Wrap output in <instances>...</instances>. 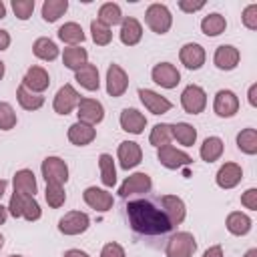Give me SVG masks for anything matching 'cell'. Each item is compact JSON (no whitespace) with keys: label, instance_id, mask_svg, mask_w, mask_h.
<instances>
[{"label":"cell","instance_id":"12","mask_svg":"<svg viewBox=\"0 0 257 257\" xmlns=\"http://www.w3.org/2000/svg\"><path fill=\"white\" fill-rule=\"evenodd\" d=\"M179 60H181V64H183L185 68H189V70H199V68L205 64V60H207V52H205V48H203L201 44H197V42H187V44H183L181 50H179Z\"/></svg>","mask_w":257,"mask_h":257},{"label":"cell","instance_id":"11","mask_svg":"<svg viewBox=\"0 0 257 257\" xmlns=\"http://www.w3.org/2000/svg\"><path fill=\"white\" fill-rule=\"evenodd\" d=\"M76 114H78L80 122H86V124L94 126L104 118V106L96 98H80L78 106H76Z\"/></svg>","mask_w":257,"mask_h":257},{"label":"cell","instance_id":"17","mask_svg":"<svg viewBox=\"0 0 257 257\" xmlns=\"http://www.w3.org/2000/svg\"><path fill=\"white\" fill-rule=\"evenodd\" d=\"M116 157H118V165L128 171V169H135L141 161H143V149L139 143L135 141H122L118 145V151H116Z\"/></svg>","mask_w":257,"mask_h":257},{"label":"cell","instance_id":"3","mask_svg":"<svg viewBox=\"0 0 257 257\" xmlns=\"http://www.w3.org/2000/svg\"><path fill=\"white\" fill-rule=\"evenodd\" d=\"M195 251H197V239L189 231L175 233L169 239L167 247H165V255L167 257H193Z\"/></svg>","mask_w":257,"mask_h":257},{"label":"cell","instance_id":"40","mask_svg":"<svg viewBox=\"0 0 257 257\" xmlns=\"http://www.w3.org/2000/svg\"><path fill=\"white\" fill-rule=\"evenodd\" d=\"M90 36H92V42H94L96 46H106V44H110V40H112V30H110L108 26H104L102 22L92 20V22H90Z\"/></svg>","mask_w":257,"mask_h":257},{"label":"cell","instance_id":"36","mask_svg":"<svg viewBox=\"0 0 257 257\" xmlns=\"http://www.w3.org/2000/svg\"><path fill=\"white\" fill-rule=\"evenodd\" d=\"M171 139H173V126L169 122H159L151 128V135H149V143L157 149L165 147V145H171Z\"/></svg>","mask_w":257,"mask_h":257},{"label":"cell","instance_id":"33","mask_svg":"<svg viewBox=\"0 0 257 257\" xmlns=\"http://www.w3.org/2000/svg\"><path fill=\"white\" fill-rule=\"evenodd\" d=\"M225 28H227V20L219 12H211L201 20V30L205 36H219L225 32Z\"/></svg>","mask_w":257,"mask_h":257},{"label":"cell","instance_id":"21","mask_svg":"<svg viewBox=\"0 0 257 257\" xmlns=\"http://www.w3.org/2000/svg\"><path fill=\"white\" fill-rule=\"evenodd\" d=\"M241 179H243V169L237 163H225V165H221L219 171H217V175H215V183L221 189H233V187H237L241 183Z\"/></svg>","mask_w":257,"mask_h":257},{"label":"cell","instance_id":"49","mask_svg":"<svg viewBox=\"0 0 257 257\" xmlns=\"http://www.w3.org/2000/svg\"><path fill=\"white\" fill-rule=\"evenodd\" d=\"M179 8H181L183 12H187V14H193V12L201 10V8H205V2H203V0H199V2H191V0H181V2H179Z\"/></svg>","mask_w":257,"mask_h":257},{"label":"cell","instance_id":"1","mask_svg":"<svg viewBox=\"0 0 257 257\" xmlns=\"http://www.w3.org/2000/svg\"><path fill=\"white\" fill-rule=\"evenodd\" d=\"M126 217H128L133 231H137L141 235L155 237V235H165L173 229L167 215L163 213V209L155 207L151 201H145V199L131 201L126 205Z\"/></svg>","mask_w":257,"mask_h":257},{"label":"cell","instance_id":"5","mask_svg":"<svg viewBox=\"0 0 257 257\" xmlns=\"http://www.w3.org/2000/svg\"><path fill=\"white\" fill-rule=\"evenodd\" d=\"M181 106L189 114H201L207 106V92L199 84H189L181 92Z\"/></svg>","mask_w":257,"mask_h":257},{"label":"cell","instance_id":"19","mask_svg":"<svg viewBox=\"0 0 257 257\" xmlns=\"http://www.w3.org/2000/svg\"><path fill=\"white\" fill-rule=\"evenodd\" d=\"M22 86L28 88L30 92L42 94L48 86H50V76L42 66H30L22 78Z\"/></svg>","mask_w":257,"mask_h":257},{"label":"cell","instance_id":"29","mask_svg":"<svg viewBox=\"0 0 257 257\" xmlns=\"http://www.w3.org/2000/svg\"><path fill=\"white\" fill-rule=\"evenodd\" d=\"M88 62V52H86V48H82V46H68V48H64V52H62V64L66 66V68H70V70H78V68H82L84 64Z\"/></svg>","mask_w":257,"mask_h":257},{"label":"cell","instance_id":"14","mask_svg":"<svg viewBox=\"0 0 257 257\" xmlns=\"http://www.w3.org/2000/svg\"><path fill=\"white\" fill-rule=\"evenodd\" d=\"M151 187H153V181H151V177H149L147 173H133V175H128V177L122 181V185L118 187V195L126 199V197H131V195L149 193Z\"/></svg>","mask_w":257,"mask_h":257},{"label":"cell","instance_id":"4","mask_svg":"<svg viewBox=\"0 0 257 257\" xmlns=\"http://www.w3.org/2000/svg\"><path fill=\"white\" fill-rule=\"evenodd\" d=\"M46 185H64L68 181V165L60 157H46L40 165Z\"/></svg>","mask_w":257,"mask_h":257},{"label":"cell","instance_id":"37","mask_svg":"<svg viewBox=\"0 0 257 257\" xmlns=\"http://www.w3.org/2000/svg\"><path fill=\"white\" fill-rule=\"evenodd\" d=\"M68 10V0H44L42 4V18L44 22H56Z\"/></svg>","mask_w":257,"mask_h":257},{"label":"cell","instance_id":"26","mask_svg":"<svg viewBox=\"0 0 257 257\" xmlns=\"http://www.w3.org/2000/svg\"><path fill=\"white\" fill-rule=\"evenodd\" d=\"M12 183H14V191H16V193H22V195L34 197L36 191H38L36 177H34V173H32L30 169H20V171H16Z\"/></svg>","mask_w":257,"mask_h":257},{"label":"cell","instance_id":"57","mask_svg":"<svg viewBox=\"0 0 257 257\" xmlns=\"http://www.w3.org/2000/svg\"><path fill=\"white\" fill-rule=\"evenodd\" d=\"M4 72H6V64H4L2 60H0V80L4 78Z\"/></svg>","mask_w":257,"mask_h":257},{"label":"cell","instance_id":"47","mask_svg":"<svg viewBox=\"0 0 257 257\" xmlns=\"http://www.w3.org/2000/svg\"><path fill=\"white\" fill-rule=\"evenodd\" d=\"M241 205L249 211H257V189L251 187L241 195Z\"/></svg>","mask_w":257,"mask_h":257},{"label":"cell","instance_id":"31","mask_svg":"<svg viewBox=\"0 0 257 257\" xmlns=\"http://www.w3.org/2000/svg\"><path fill=\"white\" fill-rule=\"evenodd\" d=\"M58 38L68 46H78L80 42H84V30L76 22H64L58 28Z\"/></svg>","mask_w":257,"mask_h":257},{"label":"cell","instance_id":"45","mask_svg":"<svg viewBox=\"0 0 257 257\" xmlns=\"http://www.w3.org/2000/svg\"><path fill=\"white\" fill-rule=\"evenodd\" d=\"M241 22H243L245 28L257 30V4L245 6V10H243V14H241Z\"/></svg>","mask_w":257,"mask_h":257},{"label":"cell","instance_id":"44","mask_svg":"<svg viewBox=\"0 0 257 257\" xmlns=\"http://www.w3.org/2000/svg\"><path fill=\"white\" fill-rule=\"evenodd\" d=\"M34 0H12V10L18 20H28L34 12Z\"/></svg>","mask_w":257,"mask_h":257},{"label":"cell","instance_id":"50","mask_svg":"<svg viewBox=\"0 0 257 257\" xmlns=\"http://www.w3.org/2000/svg\"><path fill=\"white\" fill-rule=\"evenodd\" d=\"M203 257H225V251L221 245H211L209 249H205Z\"/></svg>","mask_w":257,"mask_h":257},{"label":"cell","instance_id":"27","mask_svg":"<svg viewBox=\"0 0 257 257\" xmlns=\"http://www.w3.org/2000/svg\"><path fill=\"white\" fill-rule=\"evenodd\" d=\"M32 52H34L36 58L46 60V62H52V60L58 58V54H60L56 42L50 40L48 36H40V38H36L34 44H32Z\"/></svg>","mask_w":257,"mask_h":257},{"label":"cell","instance_id":"54","mask_svg":"<svg viewBox=\"0 0 257 257\" xmlns=\"http://www.w3.org/2000/svg\"><path fill=\"white\" fill-rule=\"evenodd\" d=\"M6 219H8V207H2L0 205V225H4Z\"/></svg>","mask_w":257,"mask_h":257},{"label":"cell","instance_id":"35","mask_svg":"<svg viewBox=\"0 0 257 257\" xmlns=\"http://www.w3.org/2000/svg\"><path fill=\"white\" fill-rule=\"evenodd\" d=\"M16 98H18V104H20L24 110H38V108L44 104V96H42V94L30 92V90L24 88L22 84L16 88Z\"/></svg>","mask_w":257,"mask_h":257},{"label":"cell","instance_id":"58","mask_svg":"<svg viewBox=\"0 0 257 257\" xmlns=\"http://www.w3.org/2000/svg\"><path fill=\"white\" fill-rule=\"evenodd\" d=\"M245 257H257V249H249V251L245 253Z\"/></svg>","mask_w":257,"mask_h":257},{"label":"cell","instance_id":"15","mask_svg":"<svg viewBox=\"0 0 257 257\" xmlns=\"http://www.w3.org/2000/svg\"><path fill=\"white\" fill-rule=\"evenodd\" d=\"M82 199H84V203H86L90 209H94V211H98V213H106V211H110L112 205H114V197H112L108 191L98 189V187H86L84 193H82Z\"/></svg>","mask_w":257,"mask_h":257},{"label":"cell","instance_id":"39","mask_svg":"<svg viewBox=\"0 0 257 257\" xmlns=\"http://www.w3.org/2000/svg\"><path fill=\"white\" fill-rule=\"evenodd\" d=\"M237 149L245 155H255L257 153V131L247 126L237 135Z\"/></svg>","mask_w":257,"mask_h":257},{"label":"cell","instance_id":"16","mask_svg":"<svg viewBox=\"0 0 257 257\" xmlns=\"http://www.w3.org/2000/svg\"><path fill=\"white\" fill-rule=\"evenodd\" d=\"M161 205H163V213L167 215L171 227L175 225H181L187 217V207H185V201L177 195H163L161 197Z\"/></svg>","mask_w":257,"mask_h":257},{"label":"cell","instance_id":"46","mask_svg":"<svg viewBox=\"0 0 257 257\" xmlns=\"http://www.w3.org/2000/svg\"><path fill=\"white\" fill-rule=\"evenodd\" d=\"M100 257H126V253H124V249H122L120 243H116V241H108V243L102 247Z\"/></svg>","mask_w":257,"mask_h":257},{"label":"cell","instance_id":"42","mask_svg":"<svg viewBox=\"0 0 257 257\" xmlns=\"http://www.w3.org/2000/svg\"><path fill=\"white\" fill-rule=\"evenodd\" d=\"M40 215H42V209H40L38 201L30 195H22V215L20 217L32 223V221H38Z\"/></svg>","mask_w":257,"mask_h":257},{"label":"cell","instance_id":"59","mask_svg":"<svg viewBox=\"0 0 257 257\" xmlns=\"http://www.w3.org/2000/svg\"><path fill=\"white\" fill-rule=\"evenodd\" d=\"M4 247V237H2V233H0V249Z\"/></svg>","mask_w":257,"mask_h":257},{"label":"cell","instance_id":"28","mask_svg":"<svg viewBox=\"0 0 257 257\" xmlns=\"http://www.w3.org/2000/svg\"><path fill=\"white\" fill-rule=\"evenodd\" d=\"M74 78H76V82H78L82 88H86V90H98V86H100L98 68H96L94 64H90V62H86L82 68H78V70L74 72Z\"/></svg>","mask_w":257,"mask_h":257},{"label":"cell","instance_id":"56","mask_svg":"<svg viewBox=\"0 0 257 257\" xmlns=\"http://www.w3.org/2000/svg\"><path fill=\"white\" fill-rule=\"evenodd\" d=\"M4 16H6V4H4V2L0 0V20H2Z\"/></svg>","mask_w":257,"mask_h":257},{"label":"cell","instance_id":"24","mask_svg":"<svg viewBox=\"0 0 257 257\" xmlns=\"http://www.w3.org/2000/svg\"><path fill=\"white\" fill-rule=\"evenodd\" d=\"M118 36H120V42H122L124 46H135V44H139L141 38H143V26H141V22H139L137 18H133V16L122 18Z\"/></svg>","mask_w":257,"mask_h":257},{"label":"cell","instance_id":"32","mask_svg":"<svg viewBox=\"0 0 257 257\" xmlns=\"http://www.w3.org/2000/svg\"><path fill=\"white\" fill-rule=\"evenodd\" d=\"M98 169H100V181L104 187L112 189L116 185V167H114V159L108 153H102L98 157Z\"/></svg>","mask_w":257,"mask_h":257},{"label":"cell","instance_id":"23","mask_svg":"<svg viewBox=\"0 0 257 257\" xmlns=\"http://www.w3.org/2000/svg\"><path fill=\"white\" fill-rule=\"evenodd\" d=\"M66 137H68V141H70L72 145H76V147H86V145H90V143L96 139V128L90 126V124H86V122L76 120V122H72V124L68 126Z\"/></svg>","mask_w":257,"mask_h":257},{"label":"cell","instance_id":"51","mask_svg":"<svg viewBox=\"0 0 257 257\" xmlns=\"http://www.w3.org/2000/svg\"><path fill=\"white\" fill-rule=\"evenodd\" d=\"M8 46H10V34H8V30H2L0 28V52L6 50Z\"/></svg>","mask_w":257,"mask_h":257},{"label":"cell","instance_id":"6","mask_svg":"<svg viewBox=\"0 0 257 257\" xmlns=\"http://www.w3.org/2000/svg\"><path fill=\"white\" fill-rule=\"evenodd\" d=\"M88 227H90V217L82 211H70L64 217H60V221H58V231L62 235H68V237L80 235Z\"/></svg>","mask_w":257,"mask_h":257},{"label":"cell","instance_id":"25","mask_svg":"<svg viewBox=\"0 0 257 257\" xmlns=\"http://www.w3.org/2000/svg\"><path fill=\"white\" fill-rule=\"evenodd\" d=\"M225 227H227V231H229L231 235H235V237H243V235H247V233L251 231L253 221H251V217H249L247 213L233 211V213L227 215V219H225Z\"/></svg>","mask_w":257,"mask_h":257},{"label":"cell","instance_id":"34","mask_svg":"<svg viewBox=\"0 0 257 257\" xmlns=\"http://www.w3.org/2000/svg\"><path fill=\"white\" fill-rule=\"evenodd\" d=\"M223 149H225V145H223V141H221L219 137H207V139L203 141L201 149H199V155H201V159H203L205 163H213V161L221 159Z\"/></svg>","mask_w":257,"mask_h":257},{"label":"cell","instance_id":"43","mask_svg":"<svg viewBox=\"0 0 257 257\" xmlns=\"http://www.w3.org/2000/svg\"><path fill=\"white\" fill-rule=\"evenodd\" d=\"M16 112L12 108V104L8 102H0V131H10L16 126Z\"/></svg>","mask_w":257,"mask_h":257},{"label":"cell","instance_id":"8","mask_svg":"<svg viewBox=\"0 0 257 257\" xmlns=\"http://www.w3.org/2000/svg\"><path fill=\"white\" fill-rule=\"evenodd\" d=\"M213 110L217 116L221 118H231L239 112V96L229 90V88H221L217 90L215 94V100H213Z\"/></svg>","mask_w":257,"mask_h":257},{"label":"cell","instance_id":"18","mask_svg":"<svg viewBox=\"0 0 257 257\" xmlns=\"http://www.w3.org/2000/svg\"><path fill=\"white\" fill-rule=\"evenodd\" d=\"M139 98L145 104V108L153 114H165L173 108V102L165 96H161L159 92L151 90V88H139Z\"/></svg>","mask_w":257,"mask_h":257},{"label":"cell","instance_id":"55","mask_svg":"<svg viewBox=\"0 0 257 257\" xmlns=\"http://www.w3.org/2000/svg\"><path fill=\"white\" fill-rule=\"evenodd\" d=\"M6 185H8V183H6L4 179H0V199H2V197H4V193H6Z\"/></svg>","mask_w":257,"mask_h":257},{"label":"cell","instance_id":"2","mask_svg":"<svg viewBox=\"0 0 257 257\" xmlns=\"http://www.w3.org/2000/svg\"><path fill=\"white\" fill-rule=\"evenodd\" d=\"M145 22L155 34H167L173 26V14L167 8V4H151L145 12Z\"/></svg>","mask_w":257,"mask_h":257},{"label":"cell","instance_id":"22","mask_svg":"<svg viewBox=\"0 0 257 257\" xmlns=\"http://www.w3.org/2000/svg\"><path fill=\"white\" fill-rule=\"evenodd\" d=\"M118 122H120L122 131L131 133V135H141L147 126V116L137 108H122Z\"/></svg>","mask_w":257,"mask_h":257},{"label":"cell","instance_id":"30","mask_svg":"<svg viewBox=\"0 0 257 257\" xmlns=\"http://www.w3.org/2000/svg\"><path fill=\"white\" fill-rule=\"evenodd\" d=\"M122 10H120V6L116 4V2H104L100 8H98V16H96V20L98 22H102L104 26H116V24H120L122 22Z\"/></svg>","mask_w":257,"mask_h":257},{"label":"cell","instance_id":"53","mask_svg":"<svg viewBox=\"0 0 257 257\" xmlns=\"http://www.w3.org/2000/svg\"><path fill=\"white\" fill-rule=\"evenodd\" d=\"M62 257H90V255L86 251H80V249H68V251H64Z\"/></svg>","mask_w":257,"mask_h":257},{"label":"cell","instance_id":"13","mask_svg":"<svg viewBox=\"0 0 257 257\" xmlns=\"http://www.w3.org/2000/svg\"><path fill=\"white\" fill-rule=\"evenodd\" d=\"M128 88V74L120 64H110L106 68V92L114 98L122 96Z\"/></svg>","mask_w":257,"mask_h":257},{"label":"cell","instance_id":"7","mask_svg":"<svg viewBox=\"0 0 257 257\" xmlns=\"http://www.w3.org/2000/svg\"><path fill=\"white\" fill-rule=\"evenodd\" d=\"M78 100H80V94L76 92V88L72 84H62L56 90V94H54L52 108H54V112L66 116V114H70L78 106Z\"/></svg>","mask_w":257,"mask_h":257},{"label":"cell","instance_id":"10","mask_svg":"<svg viewBox=\"0 0 257 257\" xmlns=\"http://www.w3.org/2000/svg\"><path fill=\"white\" fill-rule=\"evenodd\" d=\"M157 159H159V163H161L165 169H171V171H177V169L187 167V165L193 163V159H191L185 151L175 149L173 145H165V147H161V149L157 151Z\"/></svg>","mask_w":257,"mask_h":257},{"label":"cell","instance_id":"60","mask_svg":"<svg viewBox=\"0 0 257 257\" xmlns=\"http://www.w3.org/2000/svg\"><path fill=\"white\" fill-rule=\"evenodd\" d=\"M10 257H22V255H10Z\"/></svg>","mask_w":257,"mask_h":257},{"label":"cell","instance_id":"20","mask_svg":"<svg viewBox=\"0 0 257 257\" xmlns=\"http://www.w3.org/2000/svg\"><path fill=\"white\" fill-rule=\"evenodd\" d=\"M239 60H241V52H239V48H235L231 44L217 46V50L213 54V64L219 70H233V68H237Z\"/></svg>","mask_w":257,"mask_h":257},{"label":"cell","instance_id":"9","mask_svg":"<svg viewBox=\"0 0 257 257\" xmlns=\"http://www.w3.org/2000/svg\"><path fill=\"white\" fill-rule=\"evenodd\" d=\"M151 78H153V82L159 84L161 88L171 90V88H175V86L181 82V72H179L177 66L171 64V62H159V64L153 66Z\"/></svg>","mask_w":257,"mask_h":257},{"label":"cell","instance_id":"48","mask_svg":"<svg viewBox=\"0 0 257 257\" xmlns=\"http://www.w3.org/2000/svg\"><path fill=\"white\" fill-rule=\"evenodd\" d=\"M8 213L14 217V219H18L20 215H22V193H12V197H10V203H8Z\"/></svg>","mask_w":257,"mask_h":257},{"label":"cell","instance_id":"52","mask_svg":"<svg viewBox=\"0 0 257 257\" xmlns=\"http://www.w3.org/2000/svg\"><path fill=\"white\" fill-rule=\"evenodd\" d=\"M247 100H249V104H251V106H257V84H251V86H249Z\"/></svg>","mask_w":257,"mask_h":257},{"label":"cell","instance_id":"41","mask_svg":"<svg viewBox=\"0 0 257 257\" xmlns=\"http://www.w3.org/2000/svg\"><path fill=\"white\" fill-rule=\"evenodd\" d=\"M44 199H46L48 207H52V209H60V207L64 205V201H66L64 187H62V185H46Z\"/></svg>","mask_w":257,"mask_h":257},{"label":"cell","instance_id":"38","mask_svg":"<svg viewBox=\"0 0 257 257\" xmlns=\"http://www.w3.org/2000/svg\"><path fill=\"white\" fill-rule=\"evenodd\" d=\"M173 126V139H177L183 147H193L197 141V128L189 122H175Z\"/></svg>","mask_w":257,"mask_h":257}]
</instances>
